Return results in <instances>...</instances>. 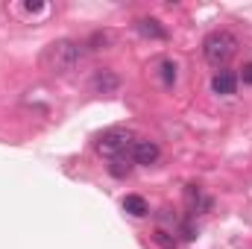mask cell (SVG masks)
I'll use <instances>...</instances> for the list:
<instances>
[{"label": "cell", "instance_id": "11", "mask_svg": "<svg viewBox=\"0 0 252 249\" xmlns=\"http://www.w3.org/2000/svg\"><path fill=\"white\" fill-rule=\"evenodd\" d=\"M241 79H244L247 85H252V64H244V73H241Z\"/></svg>", "mask_w": 252, "mask_h": 249}, {"label": "cell", "instance_id": "12", "mask_svg": "<svg viewBox=\"0 0 252 249\" xmlns=\"http://www.w3.org/2000/svg\"><path fill=\"white\" fill-rule=\"evenodd\" d=\"M24 9H27V12H41L44 6H41V3H32V0H30V3H24Z\"/></svg>", "mask_w": 252, "mask_h": 249}, {"label": "cell", "instance_id": "3", "mask_svg": "<svg viewBox=\"0 0 252 249\" xmlns=\"http://www.w3.org/2000/svg\"><path fill=\"white\" fill-rule=\"evenodd\" d=\"M135 141H132V135L126 132V129H106L100 138H97V153L100 156H106V158H121L126 153V147H132Z\"/></svg>", "mask_w": 252, "mask_h": 249}, {"label": "cell", "instance_id": "6", "mask_svg": "<svg viewBox=\"0 0 252 249\" xmlns=\"http://www.w3.org/2000/svg\"><path fill=\"white\" fill-rule=\"evenodd\" d=\"M135 27H138V32H141V35H147V38H167V30H164V27H158V21H156V18H141Z\"/></svg>", "mask_w": 252, "mask_h": 249}, {"label": "cell", "instance_id": "5", "mask_svg": "<svg viewBox=\"0 0 252 249\" xmlns=\"http://www.w3.org/2000/svg\"><path fill=\"white\" fill-rule=\"evenodd\" d=\"M235 88H238V76H235L232 70H220V73H214V79H211V91H214V94L229 97V94H235Z\"/></svg>", "mask_w": 252, "mask_h": 249}, {"label": "cell", "instance_id": "8", "mask_svg": "<svg viewBox=\"0 0 252 249\" xmlns=\"http://www.w3.org/2000/svg\"><path fill=\"white\" fill-rule=\"evenodd\" d=\"M124 211H129L132 217H144L150 208H147V199L144 196H138V193H129L124 199Z\"/></svg>", "mask_w": 252, "mask_h": 249}, {"label": "cell", "instance_id": "7", "mask_svg": "<svg viewBox=\"0 0 252 249\" xmlns=\"http://www.w3.org/2000/svg\"><path fill=\"white\" fill-rule=\"evenodd\" d=\"M97 91H103V94H109V91H115L118 85H121V79L115 76V73H109V70H100L97 76H94V82H91Z\"/></svg>", "mask_w": 252, "mask_h": 249}, {"label": "cell", "instance_id": "1", "mask_svg": "<svg viewBox=\"0 0 252 249\" xmlns=\"http://www.w3.org/2000/svg\"><path fill=\"white\" fill-rule=\"evenodd\" d=\"M82 59V47L76 44V41H53V44H47V50H44V56H41V62L44 67L50 70V73H67V70H73L76 62Z\"/></svg>", "mask_w": 252, "mask_h": 249}, {"label": "cell", "instance_id": "4", "mask_svg": "<svg viewBox=\"0 0 252 249\" xmlns=\"http://www.w3.org/2000/svg\"><path fill=\"white\" fill-rule=\"evenodd\" d=\"M132 161L135 164H144V167L156 164L158 161V144L156 141H135L132 144Z\"/></svg>", "mask_w": 252, "mask_h": 249}, {"label": "cell", "instance_id": "10", "mask_svg": "<svg viewBox=\"0 0 252 249\" xmlns=\"http://www.w3.org/2000/svg\"><path fill=\"white\" fill-rule=\"evenodd\" d=\"M112 173H115V176H124V173H129V164H124L121 158H115V161H112Z\"/></svg>", "mask_w": 252, "mask_h": 249}, {"label": "cell", "instance_id": "2", "mask_svg": "<svg viewBox=\"0 0 252 249\" xmlns=\"http://www.w3.org/2000/svg\"><path fill=\"white\" fill-rule=\"evenodd\" d=\"M235 50H238V38L232 32H226V30H217L202 41V53L211 64H226L235 56Z\"/></svg>", "mask_w": 252, "mask_h": 249}, {"label": "cell", "instance_id": "9", "mask_svg": "<svg viewBox=\"0 0 252 249\" xmlns=\"http://www.w3.org/2000/svg\"><path fill=\"white\" fill-rule=\"evenodd\" d=\"M158 67H161V82H164V85H173V82H176V70H179V67H176V62L164 59Z\"/></svg>", "mask_w": 252, "mask_h": 249}]
</instances>
